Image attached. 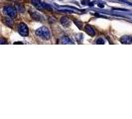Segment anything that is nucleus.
<instances>
[{
    "label": "nucleus",
    "instance_id": "nucleus-8",
    "mask_svg": "<svg viewBox=\"0 0 132 119\" xmlns=\"http://www.w3.org/2000/svg\"><path fill=\"white\" fill-rule=\"evenodd\" d=\"M121 42L123 43V44H127V43H131L132 42V39L130 37H128V36H125V37H123L121 39Z\"/></svg>",
    "mask_w": 132,
    "mask_h": 119
},
{
    "label": "nucleus",
    "instance_id": "nucleus-2",
    "mask_svg": "<svg viewBox=\"0 0 132 119\" xmlns=\"http://www.w3.org/2000/svg\"><path fill=\"white\" fill-rule=\"evenodd\" d=\"M18 32L19 34L23 37H27L29 34V29H28V26L25 23H20L18 26Z\"/></svg>",
    "mask_w": 132,
    "mask_h": 119
},
{
    "label": "nucleus",
    "instance_id": "nucleus-12",
    "mask_svg": "<svg viewBox=\"0 0 132 119\" xmlns=\"http://www.w3.org/2000/svg\"><path fill=\"white\" fill-rule=\"evenodd\" d=\"M74 23L77 24V25H78L79 28H82V24H81V23H78V22H77V21H74Z\"/></svg>",
    "mask_w": 132,
    "mask_h": 119
},
{
    "label": "nucleus",
    "instance_id": "nucleus-11",
    "mask_svg": "<svg viewBox=\"0 0 132 119\" xmlns=\"http://www.w3.org/2000/svg\"><path fill=\"white\" fill-rule=\"evenodd\" d=\"M96 44H104V40L103 39H97L96 40Z\"/></svg>",
    "mask_w": 132,
    "mask_h": 119
},
{
    "label": "nucleus",
    "instance_id": "nucleus-1",
    "mask_svg": "<svg viewBox=\"0 0 132 119\" xmlns=\"http://www.w3.org/2000/svg\"><path fill=\"white\" fill-rule=\"evenodd\" d=\"M36 35L44 40H48L51 37V32L47 27H41L36 30Z\"/></svg>",
    "mask_w": 132,
    "mask_h": 119
},
{
    "label": "nucleus",
    "instance_id": "nucleus-10",
    "mask_svg": "<svg viewBox=\"0 0 132 119\" xmlns=\"http://www.w3.org/2000/svg\"><path fill=\"white\" fill-rule=\"evenodd\" d=\"M16 9H17L19 12H24V7H22L20 4H17V5H16Z\"/></svg>",
    "mask_w": 132,
    "mask_h": 119
},
{
    "label": "nucleus",
    "instance_id": "nucleus-7",
    "mask_svg": "<svg viewBox=\"0 0 132 119\" xmlns=\"http://www.w3.org/2000/svg\"><path fill=\"white\" fill-rule=\"evenodd\" d=\"M3 20H4V23H5L6 25H8L9 27H12V26H13V20L10 18V16H9V17H6V18H4Z\"/></svg>",
    "mask_w": 132,
    "mask_h": 119
},
{
    "label": "nucleus",
    "instance_id": "nucleus-3",
    "mask_svg": "<svg viewBox=\"0 0 132 119\" xmlns=\"http://www.w3.org/2000/svg\"><path fill=\"white\" fill-rule=\"evenodd\" d=\"M3 12L6 14V15L10 16V17H15L16 16V12H17V9H15L12 6H4L3 7Z\"/></svg>",
    "mask_w": 132,
    "mask_h": 119
},
{
    "label": "nucleus",
    "instance_id": "nucleus-6",
    "mask_svg": "<svg viewBox=\"0 0 132 119\" xmlns=\"http://www.w3.org/2000/svg\"><path fill=\"white\" fill-rule=\"evenodd\" d=\"M30 14H31V17L33 19H35V20H37V21H43V17H42L40 14H38L36 12H32V11H31Z\"/></svg>",
    "mask_w": 132,
    "mask_h": 119
},
{
    "label": "nucleus",
    "instance_id": "nucleus-5",
    "mask_svg": "<svg viewBox=\"0 0 132 119\" xmlns=\"http://www.w3.org/2000/svg\"><path fill=\"white\" fill-rule=\"evenodd\" d=\"M60 21H61V24H62L64 27H68V26H70V20L68 17H62Z\"/></svg>",
    "mask_w": 132,
    "mask_h": 119
},
{
    "label": "nucleus",
    "instance_id": "nucleus-14",
    "mask_svg": "<svg viewBox=\"0 0 132 119\" xmlns=\"http://www.w3.org/2000/svg\"><path fill=\"white\" fill-rule=\"evenodd\" d=\"M15 44H17V45H21V44H22V43H21V42H16V43H15Z\"/></svg>",
    "mask_w": 132,
    "mask_h": 119
},
{
    "label": "nucleus",
    "instance_id": "nucleus-13",
    "mask_svg": "<svg viewBox=\"0 0 132 119\" xmlns=\"http://www.w3.org/2000/svg\"><path fill=\"white\" fill-rule=\"evenodd\" d=\"M98 6H99V7H104V4H98Z\"/></svg>",
    "mask_w": 132,
    "mask_h": 119
},
{
    "label": "nucleus",
    "instance_id": "nucleus-4",
    "mask_svg": "<svg viewBox=\"0 0 132 119\" xmlns=\"http://www.w3.org/2000/svg\"><path fill=\"white\" fill-rule=\"evenodd\" d=\"M84 30H86V32L87 33L89 36H94V35H95V31H94V29H93L91 26L87 25L86 28H84Z\"/></svg>",
    "mask_w": 132,
    "mask_h": 119
},
{
    "label": "nucleus",
    "instance_id": "nucleus-9",
    "mask_svg": "<svg viewBox=\"0 0 132 119\" xmlns=\"http://www.w3.org/2000/svg\"><path fill=\"white\" fill-rule=\"evenodd\" d=\"M62 42L64 43V44H73V41L70 40L69 37H64V38H62Z\"/></svg>",
    "mask_w": 132,
    "mask_h": 119
}]
</instances>
